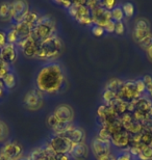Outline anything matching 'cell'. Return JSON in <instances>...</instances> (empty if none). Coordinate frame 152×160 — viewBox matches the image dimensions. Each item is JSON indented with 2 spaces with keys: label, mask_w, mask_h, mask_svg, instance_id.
<instances>
[{
  "label": "cell",
  "mask_w": 152,
  "mask_h": 160,
  "mask_svg": "<svg viewBox=\"0 0 152 160\" xmlns=\"http://www.w3.org/2000/svg\"><path fill=\"white\" fill-rule=\"evenodd\" d=\"M19 46H20L22 53H23V55L25 57H27V58H34V57H37L40 43H38L32 37H29L28 39L22 42L21 44H19Z\"/></svg>",
  "instance_id": "cell-12"
},
{
  "label": "cell",
  "mask_w": 152,
  "mask_h": 160,
  "mask_svg": "<svg viewBox=\"0 0 152 160\" xmlns=\"http://www.w3.org/2000/svg\"><path fill=\"white\" fill-rule=\"evenodd\" d=\"M53 116L61 123H68L72 124V121L74 119V111L72 107L67 104H60L59 105L53 112Z\"/></svg>",
  "instance_id": "cell-13"
},
{
  "label": "cell",
  "mask_w": 152,
  "mask_h": 160,
  "mask_svg": "<svg viewBox=\"0 0 152 160\" xmlns=\"http://www.w3.org/2000/svg\"><path fill=\"white\" fill-rule=\"evenodd\" d=\"M115 26H116V22L111 20L107 24L105 25L104 31H107V32H115Z\"/></svg>",
  "instance_id": "cell-40"
},
{
  "label": "cell",
  "mask_w": 152,
  "mask_h": 160,
  "mask_svg": "<svg viewBox=\"0 0 152 160\" xmlns=\"http://www.w3.org/2000/svg\"><path fill=\"white\" fill-rule=\"evenodd\" d=\"M20 160H30V159H29V158H27V159H23V158H21Z\"/></svg>",
  "instance_id": "cell-49"
},
{
  "label": "cell",
  "mask_w": 152,
  "mask_h": 160,
  "mask_svg": "<svg viewBox=\"0 0 152 160\" xmlns=\"http://www.w3.org/2000/svg\"><path fill=\"white\" fill-rule=\"evenodd\" d=\"M0 154L9 160H20L23 154V148L17 142H8L3 145L0 150Z\"/></svg>",
  "instance_id": "cell-9"
},
{
  "label": "cell",
  "mask_w": 152,
  "mask_h": 160,
  "mask_svg": "<svg viewBox=\"0 0 152 160\" xmlns=\"http://www.w3.org/2000/svg\"><path fill=\"white\" fill-rule=\"evenodd\" d=\"M122 9H123V12H124V16H126V17L130 18L134 16V6L132 3H124L122 6Z\"/></svg>",
  "instance_id": "cell-32"
},
{
  "label": "cell",
  "mask_w": 152,
  "mask_h": 160,
  "mask_svg": "<svg viewBox=\"0 0 152 160\" xmlns=\"http://www.w3.org/2000/svg\"><path fill=\"white\" fill-rule=\"evenodd\" d=\"M0 160H9V159H8V158H6L5 156H3V155L0 154Z\"/></svg>",
  "instance_id": "cell-48"
},
{
  "label": "cell",
  "mask_w": 152,
  "mask_h": 160,
  "mask_svg": "<svg viewBox=\"0 0 152 160\" xmlns=\"http://www.w3.org/2000/svg\"><path fill=\"white\" fill-rule=\"evenodd\" d=\"M150 34H151V31H147V30L134 28V33H132V37H134V41L139 44L140 42H142L144 39H146L148 36H150Z\"/></svg>",
  "instance_id": "cell-25"
},
{
  "label": "cell",
  "mask_w": 152,
  "mask_h": 160,
  "mask_svg": "<svg viewBox=\"0 0 152 160\" xmlns=\"http://www.w3.org/2000/svg\"><path fill=\"white\" fill-rule=\"evenodd\" d=\"M56 3H59V4H60V5H64L65 8H68V9H69L70 6L72 5V2H69V1H66V2L65 1H56Z\"/></svg>",
  "instance_id": "cell-45"
},
{
  "label": "cell",
  "mask_w": 152,
  "mask_h": 160,
  "mask_svg": "<svg viewBox=\"0 0 152 160\" xmlns=\"http://www.w3.org/2000/svg\"><path fill=\"white\" fill-rule=\"evenodd\" d=\"M143 81L145 83V88L149 92H152V77L149 75H146L145 77L143 78Z\"/></svg>",
  "instance_id": "cell-36"
},
{
  "label": "cell",
  "mask_w": 152,
  "mask_h": 160,
  "mask_svg": "<svg viewBox=\"0 0 152 160\" xmlns=\"http://www.w3.org/2000/svg\"><path fill=\"white\" fill-rule=\"evenodd\" d=\"M48 146L55 154H69L72 142L61 134H54L50 138Z\"/></svg>",
  "instance_id": "cell-7"
},
{
  "label": "cell",
  "mask_w": 152,
  "mask_h": 160,
  "mask_svg": "<svg viewBox=\"0 0 152 160\" xmlns=\"http://www.w3.org/2000/svg\"><path fill=\"white\" fill-rule=\"evenodd\" d=\"M13 19L12 2H2L0 4V20L3 22L11 21Z\"/></svg>",
  "instance_id": "cell-22"
},
{
  "label": "cell",
  "mask_w": 152,
  "mask_h": 160,
  "mask_svg": "<svg viewBox=\"0 0 152 160\" xmlns=\"http://www.w3.org/2000/svg\"><path fill=\"white\" fill-rule=\"evenodd\" d=\"M0 52H1V49H0Z\"/></svg>",
  "instance_id": "cell-51"
},
{
  "label": "cell",
  "mask_w": 152,
  "mask_h": 160,
  "mask_svg": "<svg viewBox=\"0 0 152 160\" xmlns=\"http://www.w3.org/2000/svg\"><path fill=\"white\" fill-rule=\"evenodd\" d=\"M117 160H131V155L127 152H124L118 156Z\"/></svg>",
  "instance_id": "cell-44"
},
{
  "label": "cell",
  "mask_w": 152,
  "mask_h": 160,
  "mask_svg": "<svg viewBox=\"0 0 152 160\" xmlns=\"http://www.w3.org/2000/svg\"><path fill=\"white\" fill-rule=\"evenodd\" d=\"M150 95H151V97H152V92H150Z\"/></svg>",
  "instance_id": "cell-50"
},
{
  "label": "cell",
  "mask_w": 152,
  "mask_h": 160,
  "mask_svg": "<svg viewBox=\"0 0 152 160\" xmlns=\"http://www.w3.org/2000/svg\"><path fill=\"white\" fill-rule=\"evenodd\" d=\"M47 124L49 125V127L53 130L54 134H63L64 132L69 129V127L72 124H68V123H61L59 120L56 119L53 114H50L47 119Z\"/></svg>",
  "instance_id": "cell-19"
},
{
  "label": "cell",
  "mask_w": 152,
  "mask_h": 160,
  "mask_svg": "<svg viewBox=\"0 0 152 160\" xmlns=\"http://www.w3.org/2000/svg\"><path fill=\"white\" fill-rule=\"evenodd\" d=\"M124 30H125L124 23H123L122 21L117 22V23H116V26H115V32L117 34H123L124 33Z\"/></svg>",
  "instance_id": "cell-38"
},
{
  "label": "cell",
  "mask_w": 152,
  "mask_h": 160,
  "mask_svg": "<svg viewBox=\"0 0 152 160\" xmlns=\"http://www.w3.org/2000/svg\"><path fill=\"white\" fill-rule=\"evenodd\" d=\"M43 92L39 89H31L24 96V105L29 110H39L43 106Z\"/></svg>",
  "instance_id": "cell-8"
},
{
  "label": "cell",
  "mask_w": 152,
  "mask_h": 160,
  "mask_svg": "<svg viewBox=\"0 0 152 160\" xmlns=\"http://www.w3.org/2000/svg\"><path fill=\"white\" fill-rule=\"evenodd\" d=\"M118 98V96L116 92H112V91H108V89H105L104 91V94H103V99H104V101L106 102V103H111V102H113L114 100H116V99Z\"/></svg>",
  "instance_id": "cell-33"
},
{
  "label": "cell",
  "mask_w": 152,
  "mask_h": 160,
  "mask_svg": "<svg viewBox=\"0 0 152 160\" xmlns=\"http://www.w3.org/2000/svg\"><path fill=\"white\" fill-rule=\"evenodd\" d=\"M123 84V81H121L120 79H117V78H114L112 80H109L107 82V84H106V88L105 89H108V91H112L117 94L118 96V92L120 91L121 86Z\"/></svg>",
  "instance_id": "cell-24"
},
{
  "label": "cell",
  "mask_w": 152,
  "mask_h": 160,
  "mask_svg": "<svg viewBox=\"0 0 152 160\" xmlns=\"http://www.w3.org/2000/svg\"><path fill=\"white\" fill-rule=\"evenodd\" d=\"M135 84H137V88H138V91L142 95V92H143L145 89H146V88H145V83L143 81V79H140V80H137L135 81Z\"/></svg>",
  "instance_id": "cell-42"
},
{
  "label": "cell",
  "mask_w": 152,
  "mask_h": 160,
  "mask_svg": "<svg viewBox=\"0 0 152 160\" xmlns=\"http://www.w3.org/2000/svg\"><path fill=\"white\" fill-rule=\"evenodd\" d=\"M92 32L94 36L101 37V36H103V33H104V28L101 26H98V25H95V26H93V28H92Z\"/></svg>",
  "instance_id": "cell-37"
},
{
  "label": "cell",
  "mask_w": 152,
  "mask_h": 160,
  "mask_svg": "<svg viewBox=\"0 0 152 160\" xmlns=\"http://www.w3.org/2000/svg\"><path fill=\"white\" fill-rule=\"evenodd\" d=\"M61 135H64L65 137H67L72 143H79V142H85L86 139V133L85 130L81 129L79 127L74 126L72 124L69 127L66 132H64Z\"/></svg>",
  "instance_id": "cell-15"
},
{
  "label": "cell",
  "mask_w": 152,
  "mask_h": 160,
  "mask_svg": "<svg viewBox=\"0 0 152 160\" xmlns=\"http://www.w3.org/2000/svg\"><path fill=\"white\" fill-rule=\"evenodd\" d=\"M128 104L127 102L122 101L120 99H116L111 103H108L109 106L112 107V109L115 111V113L120 118L122 117L123 114H125L126 112H128Z\"/></svg>",
  "instance_id": "cell-21"
},
{
  "label": "cell",
  "mask_w": 152,
  "mask_h": 160,
  "mask_svg": "<svg viewBox=\"0 0 152 160\" xmlns=\"http://www.w3.org/2000/svg\"><path fill=\"white\" fill-rule=\"evenodd\" d=\"M53 160H71L69 154H55Z\"/></svg>",
  "instance_id": "cell-43"
},
{
  "label": "cell",
  "mask_w": 152,
  "mask_h": 160,
  "mask_svg": "<svg viewBox=\"0 0 152 160\" xmlns=\"http://www.w3.org/2000/svg\"><path fill=\"white\" fill-rule=\"evenodd\" d=\"M0 59L8 66L15 62L17 59V50H16L15 45L8 44L4 48H2L0 52Z\"/></svg>",
  "instance_id": "cell-18"
},
{
  "label": "cell",
  "mask_w": 152,
  "mask_h": 160,
  "mask_svg": "<svg viewBox=\"0 0 152 160\" xmlns=\"http://www.w3.org/2000/svg\"><path fill=\"white\" fill-rule=\"evenodd\" d=\"M141 97V94L137 88L135 81H126L123 82L120 91L118 92V99L125 101L127 103H131Z\"/></svg>",
  "instance_id": "cell-6"
},
{
  "label": "cell",
  "mask_w": 152,
  "mask_h": 160,
  "mask_svg": "<svg viewBox=\"0 0 152 160\" xmlns=\"http://www.w3.org/2000/svg\"><path fill=\"white\" fill-rule=\"evenodd\" d=\"M12 9H13V20L16 21V23L22 22L26 15L29 12V5L26 1H15L12 2Z\"/></svg>",
  "instance_id": "cell-11"
},
{
  "label": "cell",
  "mask_w": 152,
  "mask_h": 160,
  "mask_svg": "<svg viewBox=\"0 0 152 160\" xmlns=\"http://www.w3.org/2000/svg\"><path fill=\"white\" fill-rule=\"evenodd\" d=\"M139 45H140V46L145 50H147L148 48H150L152 46V33L150 34V36H148L146 39H144L142 42H140Z\"/></svg>",
  "instance_id": "cell-35"
},
{
  "label": "cell",
  "mask_w": 152,
  "mask_h": 160,
  "mask_svg": "<svg viewBox=\"0 0 152 160\" xmlns=\"http://www.w3.org/2000/svg\"><path fill=\"white\" fill-rule=\"evenodd\" d=\"M14 28H15L16 32H17V36H18V45L21 44L22 42L25 41L26 39H28L29 37H31L32 28L25 24L24 22L16 23L14 25Z\"/></svg>",
  "instance_id": "cell-20"
},
{
  "label": "cell",
  "mask_w": 152,
  "mask_h": 160,
  "mask_svg": "<svg viewBox=\"0 0 152 160\" xmlns=\"http://www.w3.org/2000/svg\"><path fill=\"white\" fill-rule=\"evenodd\" d=\"M111 149L112 142L109 140H104L97 137V138H95L92 142V150L97 159H100L109 155L111 154Z\"/></svg>",
  "instance_id": "cell-10"
},
{
  "label": "cell",
  "mask_w": 152,
  "mask_h": 160,
  "mask_svg": "<svg viewBox=\"0 0 152 160\" xmlns=\"http://www.w3.org/2000/svg\"><path fill=\"white\" fill-rule=\"evenodd\" d=\"M130 140L131 134H129L124 128L111 135V142H113L116 147L121 149L128 148L129 145H130Z\"/></svg>",
  "instance_id": "cell-14"
},
{
  "label": "cell",
  "mask_w": 152,
  "mask_h": 160,
  "mask_svg": "<svg viewBox=\"0 0 152 160\" xmlns=\"http://www.w3.org/2000/svg\"><path fill=\"white\" fill-rule=\"evenodd\" d=\"M146 53H147L148 58H149V60L152 62V46L150 48H148V49L146 50Z\"/></svg>",
  "instance_id": "cell-46"
},
{
  "label": "cell",
  "mask_w": 152,
  "mask_h": 160,
  "mask_svg": "<svg viewBox=\"0 0 152 160\" xmlns=\"http://www.w3.org/2000/svg\"><path fill=\"white\" fill-rule=\"evenodd\" d=\"M112 14V20L115 21L116 23L117 22H121L124 18V12H123V9L120 6H117V8H114L111 11Z\"/></svg>",
  "instance_id": "cell-29"
},
{
  "label": "cell",
  "mask_w": 152,
  "mask_h": 160,
  "mask_svg": "<svg viewBox=\"0 0 152 160\" xmlns=\"http://www.w3.org/2000/svg\"><path fill=\"white\" fill-rule=\"evenodd\" d=\"M6 39H8V44H12V45L18 44V36H17V32H16L14 26L8 31V33H6Z\"/></svg>",
  "instance_id": "cell-31"
},
{
  "label": "cell",
  "mask_w": 152,
  "mask_h": 160,
  "mask_svg": "<svg viewBox=\"0 0 152 160\" xmlns=\"http://www.w3.org/2000/svg\"><path fill=\"white\" fill-rule=\"evenodd\" d=\"M151 160H152V159H151Z\"/></svg>",
  "instance_id": "cell-52"
},
{
  "label": "cell",
  "mask_w": 152,
  "mask_h": 160,
  "mask_svg": "<svg viewBox=\"0 0 152 160\" xmlns=\"http://www.w3.org/2000/svg\"><path fill=\"white\" fill-rule=\"evenodd\" d=\"M54 156H55V153L49 148V146H47L34 149L28 158L30 160H53Z\"/></svg>",
  "instance_id": "cell-16"
},
{
  "label": "cell",
  "mask_w": 152,
  "mask_h": 160,
  "mask_svg": "<svg viewBox=\"0 0 152 160\" xmlns=\"http://www.w3.org/2000/svg\"><path fill=\"white\" fill-rule=\"evenodd\" d=\"M102 5L104 6L106 9H108V11H112V9L115 8L116 1H114V0H109V1H108V0H107V1H103Z\"/></svg>",
  "instance_id": "cell-41"
},
{
  "label": "cell",
  "mask_w": 152,
  "mask_h": 160,
  "mask_svg": "<svg viewBox=\"0 0 152 160\" xmlns=\"http://www.w3.org/2000/svg\"><path fill=\"white\" fill-rule=\"evenodd\" d=\"M63 42L56 34H54V36L48 38L47 40L40 43L35 58L43 60H54L60 56V54L63 53Z\"/></svg>",
  "instance_id": "cell-2"
},
{
  "label": "cell",
  "mask_w": 152,
  "mask_h": 160,
  "mask_svg": "<svg viewBox=\"0 0 152 160\" xmlns=\"http://www.w3.org/2000/svg\"><path fill=\"white\" fill-rule=\"evenodd\" d=\"M69 14L80 24L91 25L93 24L91 9L86 5V1H75L69 8Z\"/></svg>",
  "instance_id": "cell-5"
},
{
  "label": "cell",
  "mask_w": 152,
  "mask_h": 160,
  "mask_svg": "<svg viewBox=\"0 0 152 160\" xmlns=\"http://www.w3.org/2000/svg\"><path fill=\"white\" fill-rule=\"evenodd\" d=\"M41 16H39L37 12H30L26 15V17L24 18V20L22 21V22H24L25 24L28 25L29 27L31 28H34L35 26V24L38 23V21H39V19H40Z\"/></svg>",
  "instance_id": "cell-23"
},
{
  "label": "cell",
  "mask_w": 152,
  "mask_h": 160,
  "mask_svg": "<svg viewBox=\"0 0 152 160\" xmlns=\"http://www.w3.org/2000/svg\"><path fill=\"white\" fill-rule=\"evenodd\" d=\"M98 160H117V158L115 157V156H113V155H107V156H105V157H102V158H100Z\"/></svg>",
  "instance_id": "cell-47"
},
{
  "label": "cell",
  "mask_w": 152,
  "mask_h": 160,
  "mask_svg": "<svg viewBox=\"0 0 152 160\" xmlns=\"http://www.w3.org/2000/svg\"><path fill=\"white\" fill-rule=\"evenodd\" d=\"M55 34V22L50 16H41L38 23L32 28L31 37L38 42L42 43L48 38Z\"/></svg>",
  "instance_id": "cell-3"
},
{
  "label": "cell",
  "mask_w": 152,
  "mask_h": 160,
  "mask_svg": "<svg viewBox=\"0 0 152 160\" xmlns=\"http://www.w3.org/2000/svg\"><path fill=\"white\" fill-rule=\"evenodd\" d=\"M9 134V130L8 127L4 122L0 120V142H3L8 139Z\"/></svg>",
  "instance_id": "cell-30"
},
{
  "label": "cell",
  "mask_w": 152,
  "mask_h": 160,
  "mask_svg": "<svg viewBox=\"0 0 152 160\" xmlns=\"http://www.w3.org/2000/svg\"><path fill=\"white\" fill-rule=\"evenodd\" d=\"M139 158L141 160H151L152 159V147L145 146L140 148V153H139Z\"/></svg>",
  "instance_id": "cell-26"
},
{
  "label": "cell",
  "mask_w": 152,
  "mask_h": 160,
  "mask_svg": "<svg viewBox=\"0 0 152 160\" xmlns=\"http://www.w3.org/2000/svg\"><path fill=\"white\" fill-rule=\"evenodd\" d=\"M1 80L3 82V85H5L8 88H13L16 85V76L14 75V73H12V72L6 74Z\"/></svg>",
  "instance_id": "cell-28"
},
{
  "label": "cell",
  "mask_w": 152,
  "mask_h": 160,
  "mask_svg": "<svg viewBox=\"0 0 152 160\" xmlns=\"http://www.w3.org/2000/svg\"><path fill=\"white\" fill-rule=\"evenodd\" d=\"M70 157L75 160H85L89 155V148L86 142L72 143L71 150L69 152Z\"/></svg>",
  "instance_id": "cell-17"
},
{
  "label": "cell",
  "mask_w": 152,
  "mask_h": 160,
  "mask_svg": "<svg viewBox=\"0 0 152 160\" xmlns=\"http://www.w3.org/2000/svg\"><path fill=\"white\" fill-rule=\"evenodd\" d=\"M88 8L91 9L93 23L98 26L104 28L105 25L112 20L111 11L106 9L102 5V2L100 1H88L86 2Z\"/></svg>",
  "instance_id": "cell-4"
},
{
  "label": "cell",
  "mask_w": 152,
  "mask_h": 160,
  "mask_svg": "<svg viewBox=\"0 0 152 160\" xmlns=\"http://www.w3.org/2000/svg\"><path fill=\"white\" fill-rule=\"evenodd\" d=\"M8 45V39H6V33L4 31L0 30V49L4 48Z\"/></svg>",
  "instance_id": "cell-39"
},
{
  "label": "cell",
  "mask_w": 152,
  "mask_h": 160,
  "mask_svg": "<svg viewBox=\"0 0 152 160\" xmlns=\"http://www.w3.org/2000/svg\"><path fill=\"white\" fill-rule=\"evenodd\" d=\"M11 72L9 71V67L8 65H6L5 62H3L1 59H0V79H2L6 74Z\"/></svg>",
  "instance_id": "cell-34"
},
{
  "label": "cell",
  "mask_w": 152,
  "mask_h": 160,
  "mask_svg": "<svg viewBox=\"0 0 152 160\" xmlns=\"http://www.w3.org/2000/svg\"><path fill=\"white\" fill-rule=\"evenodd\" d=\"M65 73L59 63H48L38 73L37 82L38 89L46 94L59 92L65 84Z\"/></svg>",
  "instance_id": "cell-1"
},
{
  "label": "cell",
  "mask_w": 152,
  "mask_h": 160,
  "mask_svg": "<svg viewBox=\"0 0 152 160\" xmlns=\"http://www.w3.org/2000/svg\"><path fill=\"white\" fill-rule=\"evenodd\" d=\"M134 28L147 30V31H151L149 21H148L147 19H145V18H138L137 20H135V22H134Z\"/></svg>",
  "instance_id": "cell-27"
}]
</instances>
